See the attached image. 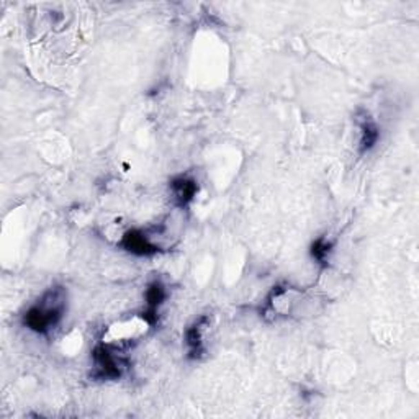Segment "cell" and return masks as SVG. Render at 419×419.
Segmentation results:
<instances>
[{
    "label": "cell",
    "mask_w": 419,
    "mask_h": 419,
    "mask_svg": "<svg viewBox=\"0 0 419 419\" xmlns=\"http://www.w3.org/2000/svg\"><path fill=\"white\" fill-rule=\"evenodd\" d=\"M123 246L128 249L130 252H133V254H138V256H150V254H154V252L157 251V247L150 241V239H147V236L136 229L130 231V233L125 234Z\"/></svg>",
    "instance_id": "obj_4"
},
{
    "label": "cell",
    "mask_w": 419,
    "mask_h": 419,
    "mask_svg": "<svg viewBox=\"0 0 419 419\" xmlns=\"http://www.w3.org/2000/svg\"><path fill=\"white\" fill-rule=\"evenodd\" d=\"M327 252H329V244H327L325 239H320V241L313 244V257H316V260H325L327 257Z\"/></svg>",
    "instance_id": "obj_7"
},
{
    "label": "cell",
    "mask_w": 419,
    "mask_h": 419,
    "mask_svg": "<svg viewBox=\"0 0 419 419\" xmlns=\"http://www.w3.org/2000/svg\"><path fill=\"white\" fill-rule=\"evenodd\" d=\"M360 128H362V141H360L362 151L372 150L378 139L377 126H375L370 120H365L364 123H362Z\"/></svg>",
    "instance_id": "obj_6"
},
{
    "label": "cell",
    "mask_w": 419,
    "mask_h": 419,
    "mask_svg": "<svg viewBox=\"0 0 419 419\" xmlns=\"http://www.w3.org/2000/svg\"><path fill=\"white\" fill-rule=\"evenodd\" d=\"M172 189H174V195H176L178 205H187L190 202L192 198H194V195L196 194V183L195 181H192V178H185L181 177L177 178V181L172 182Z\"/></svg>",
    "instance_id": "obj_5"
},
{
    "label": "cell",
    "mask_w": 419,
    "mask_h": 419,
    "mask_svg": "<svg viewBox=\"0 0 419 419\" xmlns=\"http://www.w3.org/2000/svg\"><path fill=\"white\" fill-rule=\"evenodd\" d=\"M165 300V290L161 282H154L147 287L146 290V307L147 309L143 314V320L147 323V325H154L157 321V309H159L161 305L164 303Z\"/></svg>",
    "instance_id": "obj_3"
},
{
    "label": "cell",
    "mask_w": 419,
    "mask_h": 419,
    "mask_svg": "<svg viewBox=\"0 0 419 419\" xmlns=\"http://www.w3.org/2000/svg\"><path fill=\"white\" fill-rule=\"evenodd\" d=\"M94 364L100 378H118L121 375L120 360L107 346H99L94 351Z\"/></svg>",
    "instance_id": "obj_2"
},
{
    "label": "cell",
    "mask_w": 419,
    "mask_h": 419,
    "mask_svg": "<svg viewBox=\"0 0 419 419\" xmlns=\"http://www.w3.org/2000/svg\"><path fill=\"white\" fill-rule=\"evenodd\" d=\"M64 292L52 288L25 313V325L37 333H46L61 320L64 311Z\"/></svg>",
    "instance_id": "obj_1"
}]
</instances>
